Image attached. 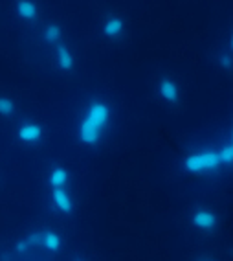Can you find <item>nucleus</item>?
<instances>
[{"label":"nucleus","mask_w":233,"mask_h":261,"mask_svg":"<svg viewBox=\"0 0 233 261\" xmlns=\"http://www.w3.org/2000/svg\"><path fill=\"white\" fill-rule=\"evenodd\" d=\"M123 28H125V22H123V19L122 17H118V15H112V17H108L105 22H103V26H101V30H103V33L107 35V37H110V39H116V37H120L123 33Z\"/></svg>","instance_id":"1a4fd4ad"},{"label":"nucleus","mask_w":233,"mask_h":261,"mask_svg":"<svg viewBox=\"0 0 233 261\" xmlns=\"http://www.w3.org/2000/svg\"><path fill=\"white\" fill-rule=\"evenodd\" d=\"M220 66L226 68V70L231 68V54H229V51H226V54L222 51V56H220Z\"/></svg>","instance_id":"ddd939ff"},{"label":"nucleus","mask_w":233,"mask_h":261,"mask_svg":"<svg viewBox=\"0 0 233 261\" xmlns=\"http://www.w3.org/2000/svg\"><path fill=\"white\" fill-rule=\"evenodd\" d=\"M112 109L108 103L96 99L86 107L83 118H81L79 129H77V136L84 145H98L103 138V133L110 123Z\"/></svg>","instance_id":"f257e3e1"},{"label":"nucleus","mask_w":233,"mask_h":261,"mask_svg":"<svg viewBox=\"0 0 233 261\" xmlns=\"http://www.w3.org/2000/svg\"><path fill=\"white\" fill-rule=\"evenodd\" d=\"M15 111V103L8 96H0V116H11Z\"/></svg>","instance_id":"f8f14e48"},{"label":"nucleus","mask_w":233,"mask_h":261,"mask_svg":"<svg viewBox=\"0 0 233 261\" xmlns=\"http://www.w3.org/2000/svg\"><path fill=\"white\" fill-rule=\"evenodd\" d=\"M61 37H63V32L57 24L51 22V24H46V26L42 28V39H44L46 42H50V44H59Z\"/></svg>","instance_id":"9b49d317"},{"label":"nucleus","mask_w":233,"mask_h":261,"mask_svg":"<svg viewBox=\"0 0 233 261\" xmlns=\"http://www.w3.org/2000/svg\"><path fill=\"white\" fill-rule=\"evenodd\" d=\"M68 180H70V173L65 166H53L50 169V175H48L50 188H66Z\"/></svg>","instance_id":"6e6552de"},{"label":"nucleus","mask_w":233,"mask_h":261,"mask_svg":"<svg viewBox=\"0 0 233 261\" xmlns=\"http://www.w3.org/2000/svg\"><path fill=\"white\" fill-rule=\"evenodd\" d=\"M15 11H17V15H19L20 19L33 20V19H37L39 6L35 4V2H30V0H20V2L15 4Z\"/></svg>","instance_id":"9d476101"},{"label":"nucleus","mask_w":233,"mask_h":261,"mask_svg":"<svg viewBox=\"0 0 233 261\" xmlns=\"http://www.w3.org/2000/svg\"><path fill=\"white\" fill-rule=\"evenodd\" d=\"M204 261H215V259H204Z\"/></svg>","instance_id":"4468645a"},{"label":"nucleus","mask_w":233,"mask_h":261,"mask_svg":"<svg viewBox=\"0 0 233 261\" xmlns=\"http://www.w3.org/2000/svg\"><path fill=\"white\" fill-rule=\"evenodd\" d=\"M75 261H83V259H75Z\"/></svg>","instance_id":"2eb2a0df"},{"label":"nucleus","mask_w":233,"mask_h":261,"mask_svg":"<svg viewBox=\"0 0 233 261\" xmlns=\"http://www.w3.org/2000/svg\"><path fill=\"white\" fill-rule=\"evenodd\" d=\"M191 223L202 232H211L217 226L219 219H217V214L210 208H198L191 214Z\"/></svg>","instance_id":"7ed1b4c3"},{"label":"nucleus","mask_w":233,"mask_h":261,"mask_svg":"<svg viewBox=\"0 0 233 261\" xmlns=\"http://www.w3.org/2000/svg\"><path fill=\"white\" fill-rule=\"evenodd\" d=\"M158 96L165 103H177L180 99V90H178V85L171 77H162L158 83Z\"/></svg>","instance_id":"423d86ee"},{"label":"nucleus","mask_w":233,"mask_h":261,"mask_svg":"<svg viewBox=\"0 0 233 261\" xmlns=\"http://www.w3.org/2000/svg\"><path fill=\"white\" fill-rule=\"evenodd\" d=\"M233 162V144L220 145L217 149H200L187 153L184 156V169L191 175H204V173L217 171L222 166Z\"/></svg>","instance_id":"f03ea898"},{"label":"nucleus","mask_w":233,"mask_h":261,"mask_svg":"<svg viewBox=\"0 0 233 261\" xmlns=\"http://www.w3.org/2000/svg\"><path fill=\"white\" fill-rule=\"evenodd\" d=\"M17 138L24 144H37L42 138V127L35 121H24L17 129Z\"/></svg>","instance_id":"39448f33"},{"label":"nucleus","mask_w":233,"mask_h":261,"mask_svg":"<svg viewBox=\"0 0 233 261\" xmlns=\"http://www.w3.org/2000/svg\"><path fill=\"white\" fill-rule=\"evenodd\" d=\"M55 61H57V66L65 72H70L75 65V59H74V54L72 50L66 44H57V54H55Z\"/></svg>","instance_id":"0eeeda50"},{"label":"nucleus","mask_w":233,"mask_h":261,"mask_svg":"<svg viewBox=\"0 0 233 261\" xmlns=\"http://www.w3.org/2000/svg\"><path fill=\"white\" fill-rule=\"evenodd\" d=\"M51 204L57 212L65 215L74 212V201L66 188H51Z\"/></svg>","instance_id":"20e7f679"}]
</instances>
